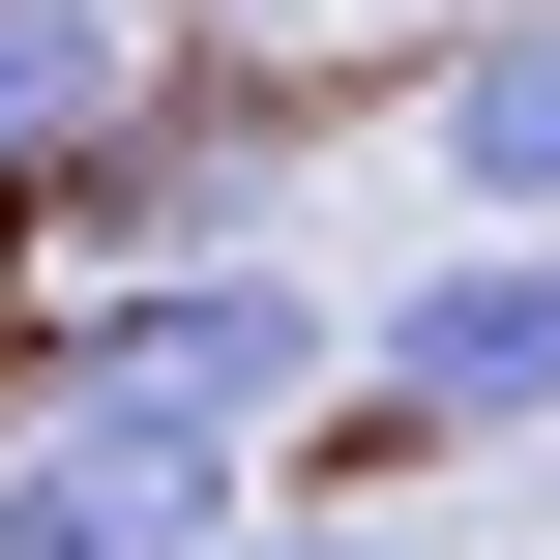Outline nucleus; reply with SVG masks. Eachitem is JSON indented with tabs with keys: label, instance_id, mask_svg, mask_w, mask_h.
<instances>
[{
	"label": "nucleus",
	"instance_id": "1",
	"mask_svg": "<svg viewBox=\"0 0 560 560\" xmlns=\"http://www.w3.org/2000/svg\"><path fill=\"white\" fill-rule=\"evenodd\" d=\"M30 384H118V413H177V443H266V413H325V384H354V325L295 295V236H177V266H118Z\"/></svg>",
	"mask_w": 560,
	"mask_h": 560
},
{
	"label": "nucleus",
	"instance_id": "2",
	"mask_svg": "<svg viewBox=\"0 0 560 560\" xmlns=\"http://www.w3.org/2000/svg\"><path fill=\"white\" fill-rule=\"evenodd\" d=\"M354 413H384V443H560V236L472 207V266H413V295L354 325Z\"/></svg>",
	"mask_w": 560,
	"mask_h": 560
},
{
	"label": "nucleus",
	"instance_id": "3",
	"mask_svg": "<svg viewBox=\"0 0 560 560\" xmlns=\"http://www.w3.org/2000/svg\"><path fill=\"white\" fill-rule=\"evenodd\" d=\"M207 532H236V443L118 384H0V560H207Z\"/></svg>",
	"mask_w": 560,
	"mask_h": 560
},
{
	"label": "nucleus",
	"instance_id": "4",
	"mask_svg": "<svg viewBox=\"0 0 560 560\" xmlns=\"http://www.w3.org/2000/svg\"><path fill=\"white\" fill-rule=\"evenodd\" d=\"M413 148H443V207L560 236V0H472V59L413 89Z\"/></svg>",
	"mask_w": 560,
	"mask_h": 560
},
{
	"label": "nucleus",
	"instance_id": "5",
	"mask_svg": "<svg viewBox=\"0 0 560 560\" xmlns=\"http://www.w3.org/2000/svg\"><path fill=\"white\" fill-rule=\"evenodd\" d=\"M118 118H148V0H0V177H59Z\"/></svg>",
	"mask_w": 560,
	"mask_h": 560
},
{
	"label": "nucleus",
	"instance_id": "6",
	"mask_svg": "<svg viewBox=\"0 0 560 560\" xmlns=\"http://www.w3.org/2000/svg\"><path fill=\"white\" fill-rule=\"evenodd\" d=\"M207 560H384V532H266V502H236V532H207Z\"/></svg>",
	"mask_w": 560,
	"mask_h": 560
},
{
	"label": "nucleus",
	"instance_id": "7",
	"mask_svg": "<svg viewBox=\"0 0 560 560\" xmlns=\"http://www.w3.org/2000/svg\"><path fill=\"white\" fill-rule=\"evenodd\" d=\"M236 30H295V0H236Z\"/></svg>",
	"mask_w": 560,
	"mask_h": 560
}]
</instances>
